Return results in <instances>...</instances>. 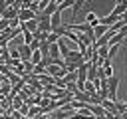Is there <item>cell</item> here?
I'll use <instances>...</instances> for the list:
<instances>
[{
  "label": "cell",
  "instance_id": "cell-1",
  "mask_svg": "<svg viewBox=\"0 0 127 119\" xmlns=\"http://www.w3.org/2000/svg\"><path fill=\"white\" fill-rule=\"evenodd\" d=\"M62 24H64V20H62V10L58 8V10H56V12L50 16V26H52V32H54L56 28H60Z\"/></svg>",
  "mask_w": 127,
  "mask_h": 119
},
{
  "label": "cell",
  "instance_id": "cell-2",
  "mask_svg": "<svg viewBox=\"0 0 127 119\" xmlns=\"http://www.w3.org/2000/svg\"><path fill=\"white\" fill-rule=\"evenodd\" d=\"M125 12H127V0H119V2L115 4V8L111 10L113 16H121V14H125Z\"/></svg>",
  "mask_w": 127,
  "mask_h": 119
},
{
  "label": "cell",
  "instance_id": "cell-3",
  "mask_svg": "<svg viewBox=\"0 0 127 119\" xmlns=\"http://www.w3.org/2000/svg\"><path fill=\"white\" fill-rule=\"evenodd\" d=\"M85 4H87V0H73V4H71V10H73V16H71V20H75V18H77L79 10H81Z\"/></svg>",
  "mask_w": 127,
  "mask_h": 119
},
{
  "label": "cell",
  "instance_id": "cell-4",
  "mask_svg": "<svg viewBox=\"0 0 127 119\" xmlns=\"http://www.w3.org/2000/svg\"><path fill=\"white\" fill-rule=\"evenodd\" d=\"M89 95L85 93V91H75L73 93V101H81V103H89Z\"/></svg>",
  "mask_w": 127,
  "mask_h": 119
},
{
  "label": "cell",
  "instance_id": "cell-5",
  "mask_svg": "<svg viewBox=\"0 0 127 119\" xmlns=\"http://www.w3.org/2000/svg\"><path fill=\"white\" fill-rule=\"evenodd\" d=\"M107 30H109L107 26H101V24H99V26H95V28H93V38H95V40H99L103 34H107Z\"/></svg>",
  "mask_w": 127,
  "mask_h": 119
},
{
  "label": "cell",
  "instance_id": "cell-6",
  "mask_svg": "<svg viewBox=\"0 0 127 119\" xmlns=\"http://www.w3.org/2000/svg\"><path fill=\"white\" fill-rule=\"evenodd\" d=\"M50 58L52 60H60V46H58V42L50 46Z\"/></svg>",
  "mask_w": 127,
  "mask_h": 119
},
{
  "label": "cell",
  "instance_id": "cell-7",
  "mask_svg": "<svg viewBox=\"0 0 127 119\" xmlns=\"http://www.w3.org/2000/svg\"><path fill=\"white\" fill-rule=\"evenodd\" d=\"M103 71H105V77L109 79L111 75H113V67H111V60H105L103 61Z\"/></svg>",
  "mask_w": 127,
  "mask_h": 119
},
{
  "label": "cell",
  "instance_id": "cell-8",
  "mask_svg": "<svg viewBox=\"0 0 127 119\" xmlns=\"http://www.w3.org/2000/svg\"><path fill=\"white\" fill-rule=\"evenodd\" d=\"M40 113H42L40 105H32V107L28 109V115H26V117H28V119H34V117H36V115H40Z\"/></svg>",
  "mask_w": 127,
  "mask_h": 119
},
{
  "label": "cell",
  "instance_id": "cell-9",
  "mask_svg": "<svg viewBox=\"0 0 127 119\" xmlns=\"http://www.w3.org/2000/svg\"><path fill=\"white\" fill-rule=\"evenodd\" d=\"M24 26H26V30H30L32 34L34 32H38V20L34 18V20H30V22H24Z\"/></svg>",
  "mask_w": 127,
  "mask_h": 119
},
{
  "label": "cell",
  "instance_id": "cell-10",
  "mask_svg": "<svg viewBox=\"0 0 127 119\" xmlns=\"http://www.w3.org/2000/svg\"><path fill=\"white\" fill-rule=\"evenodd\" d=\"M10 91H12V85L8 83V79H6V81H2V83H0V93H2L4 97H6V95H8Z\"/></svg>",
  "mask_w": 127,
  "mask_h": 119
},
{
  "label": "cell",
  "instance_id": "cell-11",
  "mask_svg": "<svg viewBox=\"0 0 127 119\" xmlns=\"http://www.w3.org/2000/svg\"><path fill=\"white\" fill-rule=\"evenodd\" d=\"M10 4H12V0H0V16L10 8Z\"/></svg>",
  "mask_w": 127,
  "mask_h": 119
},
{
  "label": "cell",
  "instance_id": "cell-12",
  "mask_svg": "<svg viewBox=\"0 0 127 119\" xmlns=\"http://www.w3.org/2000/svg\"><path fill=\"white\" fill-rule=\"evenodd\" d=\"M40 61H42V54H40L38 50H36V52H32V63H34V65H38Z\"/></svg>",
  "mask_w": 127,
  "mask_h": 119
},
{
  "label": "cell",
  "instance_id": "cell-13",
  "mask_svg": "<svg viewBox=\"0 0 127 119\" xmlns=\"http://www.w3.org/2000/svg\"><path fill=\"white\" fill-rule=\"evenodd\" d=\"M22 65H24V71L32 75V69H34V63H32V61H22Z\"/></svg>",
  "mask_w": 127,
  "mask_h": 119
},
{
  "label": "cell",
  "instance_id": "cell-14",
  "mask_svg": "<svg viewBox=\"0 0 127 119\" xmlns=\"http://www.w3.org/2000/svg\"><path fill=\"white\" fill-rule=\"evenodd\" d=\"M30 48H32V52H36V50L40 48V42H38V40H32V44H30Z\"/></svg>",
  "mask_w": 127,
  "mask_h": 119
},
{
  "label": "cell",
  "instance_id": "cell-15",
  "mask_svg": "<svg viewBox=\"0 0 127 119\" xmlns=\"http://www.w3.org/2000/svg\"><path fill=\"white\" fill-rule=\"evenodd\" d=\"M125 111H127V103H125Z\"/></svg>",
  "mask_w": 127,
  "mask_h": 119
}]
</instances>
